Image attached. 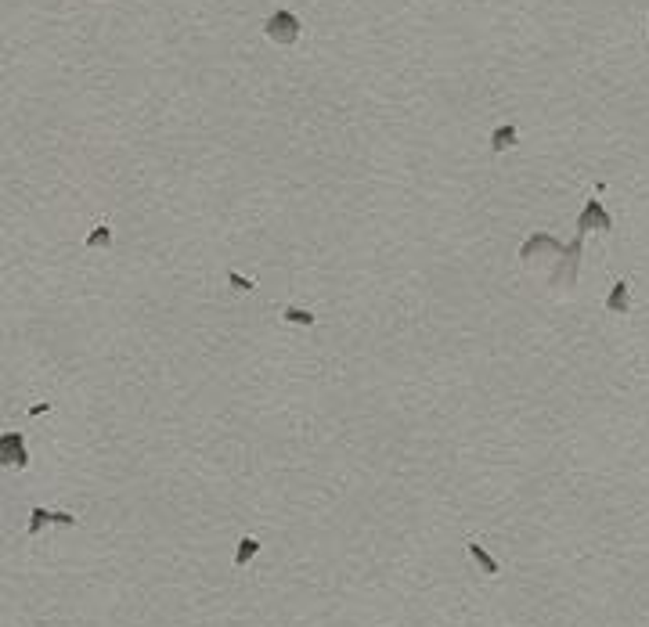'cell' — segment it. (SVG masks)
<instances>
[{"instance_id":"9c48e42d","label":"cell","mask_w":649,"mask_h":627,"mask_svg":"<svg viewBox=\"0 0 649 627\" xmlns=\"http://www.w3.org/2000/svg\"><path fill=\"white\" fill-rule=\"evenodd\" d=\"M83 246H87L91 252H94V249H108V246H112V227H108V224H97L94 231L87 235V241H83Z\"/></svg>"},{"instance_id":"4fadbf2b","label":"cell","mask_w":649,"mask_h":627,"mask_svg":"<svg viewBox=\"0 0 649 627\" xmlns=\"http://www.w3.org/2000/svg\"><path fill=\"white\" fill-rule=\"evenodd\" d=\"M224 278H228L238 292H257V281H249V278H242V274H235V270H228Z\"/></svg>"},{"instance_id":"8fae6325","label":"cell","mask_w":649,"mask_h":627,"mask_svg":"<svg viewBox=\"0 0 649 627\" xmlns=\"http://www.w3.org/2000/svg\"><path fill=\"white\" fill-rule=\"evenodd\" d=\"M260 552V541L257 537H242V541H238V555H235V566L238 569H242V566H249V559H252V555H257Z\"/></svg>"},{"instance_id":"5b68a950","label":"cell","mask_w":649,"mask_h":627,"mask_svg":"<svg viewBox=\"0 0 649 627\" xmlns=\"http://www.w3.org/2000/svg\"><path fill=\"white\" fill-rule=\"evenodd\" d=\"M47 523H58V526H76V516L73 512H62V508H33L30 512V537H36L40 530H44Z\"/></svg>"},{"instance_id":"ba28073f","label":"cell","mask_w":649,"mask_h":627,"mask_svg":"<svg viewBox=\"0 0 649 627\" xmlns=\"http://www.w3.org/2000/svg\"><path fill=\"white\" fill-rule=\"evenodd\" d=\"M465 548H469V555L476 559V566L484 569L487 577H495V573H498V563H495V559H491V555L484 552V545H476V541H465Z\"/></svg>"},{"instance_id":"7c38bea8","label":"cell","mask_w":649,"mask_h":627,"mask_svg":"<svg viewBox=\"0 0 649 627\" xmlns=\"http://www.w3.org/2000/svg\"><path fill=\"white\" fill-rule=\"evenodd\" d=\"M509 145H516V126H498L495 137H491V148H495V152H505Z\"/></svg>"},{"instance_id":"277c9868","label":"cell","mask_w":649,"mask_h":627,"mask_svg":"<svg viewBox=\"0 0 649 627\" xmlns=\"http://www.w3.org/2000/svg\"><path fill=\"white\" fill-rule=\"evenodd\" d=\"M0 465L8 469H25L30 465V451H25V440L19 429H8L0 436Z\"/></svg>"},{"instance_id":"30bf717a","label":"cell","mask_w":649,"mask_h":627,"mask_svg":"<svg viewBox=\"0 0 649 627\" xmlns=\"http://www.w3.org/2000/svg\"><path fill=\"white\" fill-rule=\"evenodd\" d=\"M278 314H281V321H289V324H303V329L314 324V314L303 310V307H281Z\"/></svg>"},{"instance_id":"6da1fadb","label":"cell","mask_w":649,"mask_h":627,"mask_svg":"<svg viewBox=\"0 0 649 627\" xmlns=\"http://www.w3.org/2000/svg\"><path fill=\"white\" fill-rule=\"evenodd\" d=\"M581 249H585V235L577 231L570 246L559 252V267L552 270V278H548V281H552V285H574L577 281V267H581Z\"/></svg>"},{"instance_id":"8992f818","label":"cell","mask_w":649,"mask_h":627,"mask_svg":"<svg viewBox=\"0 0 649 627\" xmlns=\"http://www.w3.org/2000/svg\"><path fill=\"white\" fill-rule=\"evenodd\" d=\"M538 252H563V246H559V238L556 235H541V231H534L523 246H519V260H534Z\"/></svg>"},{"instance_id":"52a82bcc","label":"cell","mask_w":649,"mask_h":627,"mask_svg":"<svg viewBox=\"0 0 649 627\" xmlns=\"http://www.w3.org/2000/svg\"><path fill=\"white\" fill-rule=\"evenodd\" d=\"M628 307H631V281L620 278V281H613L610 296H606V310L610 314H628Z\"/></svg>"},{"instance_id":"3957f363","label":"cell","mask_w":649,"mask_h":627,"mask_svg":"<svg viewBox=\"0 0 649 627\" xmlns=\"http://www.w3.org/2000/svg\"><path fill=\"white\" fill-rule=\"evenodd\" d=\"M577 231L588 235V231H602V235H613V217L602 209L599 198H588L585 209H581V217H577Z\"/></svg>"},{"instance_id":"7a4b0ae2","label":"cell","mask_w":649,"mask_h":627,"mask_svg":"<svg viewBox=\"0 0 649 627\" xmlns=\"http://www.w3.org/2000/svg\"><path fill=\"white\" fill-rule=\"evenodd\" d=\"M267 36L281 47L296 44V40H300V19H296L292 11H274V15L267 19Z\"/></svg>"}]
</instances>
